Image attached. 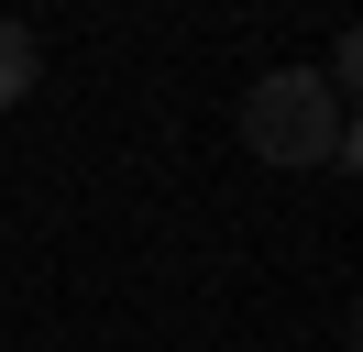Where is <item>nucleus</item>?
I'll return each mask as SVG.
<instances>
[{"instance_id": "f03ea898", "label": "nucleus", "mask_w": 363, "mask_h": 352, "mask_svg": "<svg viewBox=\"0 0 363 352\" xmlns=\"http://www.w3.org/2000/svg\"><path fill=\"white\" fill-rule=\"evenodd\" d=\"M33 77H45V44H33L23 22H0V110H23Z\"/></svg>"}, {"instance_id": "f257e3e1", "label": "nucleus", "mask_w": 363, "mask_h": 352, "mask_svg": "<svg viewBox=\"0 0 363 352\" xmlns=\"http://www.w3.org/2000/svg\"><path fill=\"white\" fill-rule=\"evenodd\" d=\"M242 143L264 154V165H286V176L352 165V121H341V99L308 77V66H275V77L242 88Z\"/></svg>"}]
</instances>
